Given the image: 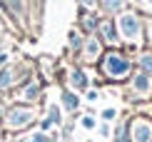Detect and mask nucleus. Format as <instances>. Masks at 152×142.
Listing matches in <instances>:
<instances>
[{
    "instance_id": "f257e3e1",
    "label": "nucleus",
    "mask_w": 152,
    "mask_h": 142,
    "mask_svg": "<svg viewBox=\"0 0 152 142\" xmlns=\"http://www.w3.org/2000/svg\"><path fill=\"white\" fill-rule=\"evenodd\" d=\"M102 72H105L107 77H112V80L125 77V75L130 72L127 57H122L120 53H107V55H105V62H102Z\"/></svg>"
},
{
    "instance_id": "f03ea898",
    "label": "nucleus",
    "mask_w": 152,
    "mask_h": 142,
    "mask_svg": "<svg viewBox=\"0 0 152 142\" xmlns=\"http://www.w3.org/2000/svg\"><path fill=\"white\" fill-rule=\"evenodd\" d=\"M120 30L127 37H137V33H140V20H137L132 12H125V15L120 18Z\"/></svg>"
},
{
    "instance_id": "7ed1b4c3",
    "label": "nucleus",
    "mask_w": 152,
    "mask_h": 142,
    "mask_svg": "<svg viewBox=\"0 0 152 142\" xmlns=\"http://www.w3.org/2000/svg\"><path fill=\"white\" fill-rule=\"evenodd\" d=\"M132 132H135V142H152V125L145 120H137L135 127H132Z\"/></svg>"
},
{
    "instance_id": "20e7f679",
    "label": "nucleus",
    "mask_w": 152,
    "mask_h": 142,
    "mask_svg": "<svg viewBox=\"0 0 152 142\" xmlns=\"http://www.w3.org/2000/svg\"><path fill=\"white\" fill-rule=\"evenodd\" d=\"M30 120H33V115H30L28 110H12V112L8 115V125H12V127H20V125H28Z\"/></svg>"
},
{
    "instance_id": "39448f33",
    "label": "nucleus",
    "mask_w": 152,
    "mask_h": 142,
    "mask_svg": "<svg viewBox=\"0 0 152 142\" xmlns=\"http://www.w3.org/2000/svg\"><path fill=\"white\" fill-rule=\"evenodd\" d=\"M150 87H152V82H150L147 72L137 75V80H135V90H137V92H150Z\"/></svg>"
},
{
    "instance_id": "423d86ee",
    "label": "nucleus",
    "mask_w": 152,
    "mask_h": 142,
    "mask_svg": "<svg viewBox=\"0 0 152 142\" xmlns=\"http://www.w3.org/2000/svg\"><path fill=\"white\" fill-rule=\"evenodd\" d=\"M10 82H12V70H3V72H0V87L10 85Z\"/></svg>"
},
{
    "instance_id": "0eeeda50",
    "label": "nucleus",
    "mask_w": 152,
    "mask_h": 142,
    "mask_svg": "<svg viewBox=\"0 0 152 142\" xmlns=\"http://www.w3.org/2000/svg\"><path fill=\"white\" fill-rule=\"evenodd\" d=\"M122 3L125 0H102L105 10H117V8H122Z\"/></svg>"
},
{
    "instance_id": "6e6552de",
    "label": "nucleus",
    "mask_w": 152,
    "mask_h": 142,
    "mask_svg": "<svg viewBox=\"0 0 152 142\" xmlns=\"http://www.w3.org/2000/svg\"><path fill=\"white\" fill-rule=\"evenodd\" d=\"M97 50H100V48H97V42H95V40L87 42V60H92V57L97 55Z\"/></svg>"
},
{
    "instance_id": "1a4fd4ad",
    "label": "nucleus",
    "mask_w": 152,
    "mask_h": 142,
    "mask_svg": "<svg viewBox=\"0 0 152 142\" xmlns=\"http://www.w3.org/2000/svg\"><path fill=\"white\" fill-rule=\"evenodd\" d=\"M102 33H105V37H107V40H115V35H112V28H110V25H102Z\"/></svg>"
},
{
    "instance_id": "9d476101",
    "label": "nucleus",
    "mask_w": 152,
    "mask_h": 142,
    "mask_svg": "<svg viewBox=\"0 0 152 142\" xmlns=\"http://www.w3.org/2000/svg\"><path fill=\"white\" fill-rule=\"evenodd\" d=\"M25 97H28V100H33V97H37V87H28V90H25Z\"/></svg>"
},
{
    "instance_id": "9b49d317",
    "label": "nucleus",
    "mask_w": 152,
    "mask_h": 142,
    "mask_svg": "<svg viewBox=\"0 0 152 142\" xmlns=\"http://www.w3.org/2000/svg\"><path fill=\"white\" fill-rule=\"evenodd\" d=\"M72 82L75 85H85V77H82L80 72H72Z\"/></svg>"
},
{
    "instance_id": "f8f14e48",
    "label": "nucleus",
    "mask_w": 152,
    "mask_h": 142,
    "mask_svg": "<svg viewBox=\"0 0 152 142\" xmlns=\"http://www.w3.org/2000/svg\"><path fill=\"white\" fill-rule=\"evenodd\" d=\"M65 105L67 107H75V105H77V100H75L72 95H65Z\"/></svg>"
},
{
    "instance_id": "ddd939ff",
    "label": "nucleus",
    "mask_w": 152,
    "mask_h": 142,
    "mask_svg": "<svg viewBox=\"0 0 152 142\" xmlns=\"http://www.w3.org/2000/svg\"><path fill=\"white\" fill-rule=\"evenodd\" d=\"M142 67H147V70H152V57H142Z\"/></svg>"
},
{
    "instance_id": "4468645a",
    "label": "nucleus",
    "mask_w": 152,
    "mask_h": 142,
    "mask_svg": "<svg viewBox=\"0 0 152 142\" xmlns=\"http://www.w3.org/2000/svg\"><path fill=\"white\" fill-rule=\"evenodd\" d=\"M82 3H85V5H92V3H95V0H82Z\"/></svg>"
},
{
    "instance_id": "2eb2a0df",
    "label": "nucleus",
    "mask_w": 152,
    "mask_h": 142,
    "mask_svg": "<svg viewBox=\"0 0 152 142\" xmlns=\"http://www.w3.org/2000/svg\"><path fill=\"white\" fill-rule=\"evenodd\" d=\"M147 5H152V0H147Z\"/></svg>"
},
{
    "instance_id": "dca6fc26",
    "label": "nucleus",
    "mask_w": 152,
    "mask_h": 142,
    "mask_svg": "<svg viewBox=\"0 0 152 142\" xmlns=\"http://www.w3.org/2000/svg\"><path fill=\"white\" fill-rule=\"evenodd\" d=\"M0 33H3V28H0Z\"/></svg>"
}]
</instances>
